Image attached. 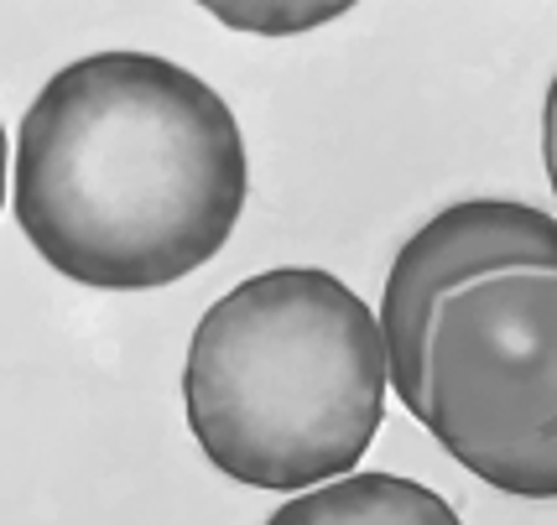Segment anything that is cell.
<instances>
[{
	"label": "cell",
	"mask_w": 557,
	"mask_h": 525,
	"mask_svg": "<svg viewBox=\"0 0 557 525\" xmlns=\"http://www.w3.org/2000/svg\"><path fill=\"white\" fill-rule=\"evenodd\" d=\"M386 385V334L360 291L318 265H276L198 317L183 411L224 478L302 495L364 458Z\"/></svg>",
	"instance_id": "obj_2"
},
{
	"label": "cell",
	"mask_w": 557,
	"mask_h": 525,
	"mask_svg": "<svg viewBox=\"0 0 557 525\" xmlns=\"http://www.w3.org/2000/svg\"><path fill=\"white\" fill-rule=\"evenodd\" d=\"M276 525H459V510L428 484L396 474H339L287 500Z\"/></svg>",
	"instance_id": "obj_5"
},
{
	"label": "cell",
	"mask_w": 557,
	"mask_h": 525,
	"mask_svg": "<svg viewBox=\"0 0 557 525\" xmlns=\"http://www.w3.org/2000/svg\"><path fill=\"white\" fill-rule=\"evenodd\" d=\"M214 22H224L230 32H245V37H302V32H318V26L349 16L360 0H198Z\"/></svg>",
	"instance_id": "obj_6"
},
{
	"label": "cell",
	"mask_w": 557,
	"mask_h": 525,
	"mask_svg": "<svg viewBox=\"0 0 557 525\" xmlns=\"http://www.w3.org/2000/svg\"><path fill=\"white\" fill-rule=\"evenodd\" d=\"M500 271H557V218L532 203L469 198L433 214L396 250L381 297V334L391 390L412 416H422V364L443 297Z\"/></svg>",
	"instance_id": "obj_4"
},
{
	"label": "cell",
	"mask_w": 557,
	"mask_h": 525,
	"mask_svg": "<svg viewBox=\"0 0 557 525\" xmlns=\"http://www.w3.org/2000/svg\"><path fill=\"white\" fill-rule=\"evenodd\" d=\"M417 422L490 489L557 500V271H500L443 297Z\"/></svg>",
	"instance_id": "obj_3"
},
{
	"label": "cell",
	"mask_w": 557,
	"mask_h": 525,
	"mask_svg": "<svg viewBox=\"0 0 557 525\" xmlns=\"http://www.w3.org/2000/svg\"><path fill=\"white\" fill-rule=\"evenodd\" d=\"M11 209L26 245L78 287H172L214 261L245 214L240 120L172 58H78L22 115Z\"/></svg>",
	"instance_id": "obj_1"
},
{
	"label": "cell",
	"mask_w": 557,
	"mask_h": 525,
	"mask_svg": "<svg viewBox=\"0 0 557 525\" xmlns=\"http://www.w3.org/2000/svg\"><path fill=\"white\" fill-rule=\"evenodd\" d=\"M542 157H547V183L557 192V78L547 84V104H542Z\"/></svg>",
	"instance_id": "obj_7"
}]
</instances>
